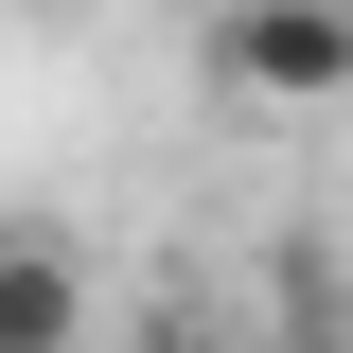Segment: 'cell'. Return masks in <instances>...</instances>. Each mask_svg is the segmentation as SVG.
<instances>
[{"label": "cell", "mask_w": 353, "mask_h": 353, "mask_svg": "<svg viewBox=\"0 0 353 353\" xmlns=\"http://www.w3.org/2000/svg\"><path fill=\"white\" fill-rule=\"evenodd\" d=\"M0 353H88V248L0 212Z\"/></svg>", "instance_id": "7a4b0ae2"}, {"label": "cell", "mask_w": 353, "mask_h": 353, "mask_svg": "<svg viewBox=\"0 0 353 353\" xmlns=\"http://www.w3.org/2000/svg\"><path fill=\"white\" fill-rule=\"evenodd\" d=\"M212 88H248V106H353V0H212Z\"/></svg>", "instance_id": "6da1fadb"}]
</instances>
